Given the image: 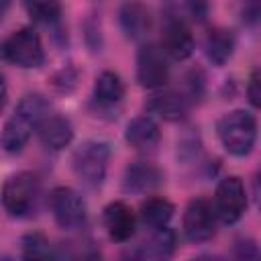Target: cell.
<instances>
[{
  "instance_id": "cell-18",
  "label": "cell",
  "mask_w": 261,
  "mask_h": 261,
  "mask_svg": "<svg viewBox=\"0 0 261 261\" xmlns=\"http://www.w3.org/2000/svg\"><path fill=\"white\" fill-rule=\"evenodd\" d=\"M124 96V86L114 71H102L94 84V98L98 104L112 106Z\"/></svg>"
},
{
  "instance_id": "cell-23",
  "label": "cell",
  "mask_w": 261,
  "mask_h": 261,
  "mask_svg": "<svg viewBox=\"0 0 261 261\" xmlns=\"http://www.w3.org/2000/svg\"><path fill=\"white\" fill-rule=\"evenodd\" d=\"M249 100H251V104L253 106H259V75H257V71L253 73V77H251V82H249Z\"/></svg>"
},
{
  "instance_id": "cell-1",
  "label": "cell",
  "mask_w": 261,
  "mask_h": 261,
  "mask_svg": "<svg viewBox=\"0 0 261 261\" xmlns=\"http://www.w3.org/2000/svg\"><path fill=\"white\" fill-rule=\"evenodd\" d=\"M47 102L41 94H27L18 102L14 114L6 120L0 133V145L8 153H18L27 141L31 139L33 130L39 128L41 120L47 116Z\"/></svg>"
},
{
  "instance_id": "cell-14",
  "label": "cell",
  "mask_w": 261,
  "mask_h": 261,
  "mask_svg": "<svg viewBox=\"0 0 261 261\" xmlns=\"http://www.w3.org/2000/svg\"><path fill=\"white\" fill-rule=\"evenodd\" d=\"M161 181V171L145 161H137L124 171V190L133 194H145L157 188Z\"/></svg>"
},
{
  "instance_id": "cell-16",
  "label": "cell",
  "mask_w": 261,
  "mask_h": 261,
  "mask_svg": "<svg viewBox=\"0 0 261 261\" xmlns=\"http://www.w3.org/2000/svg\"><path fill=\"white\" fill-rule=\"evenodd\" d=\"M147 108L151 112H155L157 116H161L163 120H181L188 114V100L181 94L175 92H163L157 94L149 100Z\"/></svg>"
},
{
  "instance_id": "cell-13",
  "label": "cell",
  "mask_w": 261,
  "mask_h": 261,
  "mask_svg": "<svg viewBox=\"0 0 261 261\" xmlns=\"http://www.w3.org/2000/svg\"><path fill=\"white\" fill-rule=\"evenodd\" d=\"M39 137L47 149L59 151L71 143L73 128H71L69 120L63 116H45L39 124Z\"/></svg>"
},
{
  "instance_id": "cell-6",
  "label": "cell",
  "mask_w": 261,
  "mask_h": 261,
  "mask_svg": "<svg viewBox=\"0 0 261 261\" xmlns=\"http://www.w3.org/2000/svg\"><path fill=\"white\" fill-rule=\"evenodd\" d=\"M247 208V194L245 186L237 175H228L220 179L214 194V212L224 224L237 222Z\"/></svg>"
},
{
  "instance_id": "cell-21",
  "label": "cell",
  "mask_w": 261,
  "mask_h": 261,
  "mask_svg": "<svg viewBox=\"0 0 261 261\" xmlns=\"http://www.w3.org/2000/svg\"><path fill=\"white\" fill-rule=\"evenodd\" d=\"M24 8L35 22L51 24L61 16L59 0H24Z\"/></svg>"
},
{
  "instance_id": "cell-15",
  "label": "cell",
  "mask_w": 261,
  "mask_h": 261,
  "mask_svg": "<svg viewBox=\"0 0 261 261\" xmlns=\"http://www.w3.org/2000/svg\"><path fill=\"white\" fill-rule=\"evenodd\" d=\"M126 141L139 149V151H149L159 143V126L153 118L149 116H137L128 122L126 126Z\"/></svg>"
},
{
  "instance_id": "cell-3",
  "label": "cell",
  "mask_w": 261,
  "mask_h": 261,
  "mask_svg": "<svg viewBox=\"0 0 261 261\" xmlns=\"http://www.w3.org/2000/svg\"><path fill=\"white\" fill-rule=\"evenodd\" d=\"M108 159H110L108 143L86 141L75 149L71 163H73V171L82 184H86L88 188H98L104 181Z\"/></svg>"
},
{
  "instance_id": "cell-5",
  "label": "cell",
  "mask_w": 261,
  "mask_h": 261,
  "mask_svg": "<svg viewBox=\"0 0 261 261\" xmlns=\"http://www.w3.org/2000/svg\"><path fill=\"white\" fill-rule=\"evenodd\" d=\"M37 196V177L29 171H20L10 175L2 186V204L8 214L22 216L31 210Z\"/></svg>"
},
{
  "instance_id": "cell-10",
  "label": "cell",
  "mask_w": 261,
  "mask_h": 261,
  "mask_svg": "<svg viewBox=\"0 0 261 261\" xmlns=\"http://www.w3.org/2000/svg\"><path fill=\"white\" fill-rule=\"evenodd\" d=\"M104 226L112 241L124 243L135 234L137 228V216L133 208L124 202H110L104 208Z\"/></svg>"
},
{
  "instance_id": "cell-12",
  "label": "cell",
  "mask_w": 261,
  "mask_h": 261,
  "mask_svg": "<svg viewBox=\"0 0 261 261\" xmlns=\"http://www.w3.org/2000/svg\"><path fill=\"white\" fill-rule=\"evenodd\" d=\"M161 41H163V53H167L177 61L190 57L194 51V37L190 29L186 27L184 20H177V18H171L165 22Z\"/></svg>"
},
{
  "instance_id": "cell-2",
  "label": "cell",
  "mask_w": 261,
  "mask_h": 261,
  "mask_svg": "<svg viewBox=\"0 0 261 261\" xmlns=\"http://www.w3.org/2000/svg\"><path fill=\"white\" fill-rule=\"evenodd\" d=\"M222 147L237 157L249 155L257 139V120L247 110H230L216 124Z\"/></svg>"
},
{
  "instance_id": "cell-22",
  "label": "cell",
  "mask_w": 261,
  "mask_h": 261,
  "mask_svg": "<svg viewBox=\"0 0 261 261\" xmlns=\"http://www.w3.org/2000/svg\"><path fill=\"white\" fill-rule=\"evenodd\" d=\"M22 255L27 259H47V257H51L49 241L39 232L27 234L22 239Z\"/></svg>"
},
{
  "instance_id": "cell-11",
  "label": "cell",
  "mask_w": 261,
  "mask_h": 261,
  "mask_svg": "<svg viewBox=\"0 0 261 261\" xmlns=\"http://www.w3.org/2000/svg\"><path fill=\"white\" fill-rule=\"evenodd\" d=\"M120 27L124 31V35L128 39H145L151 33L153 27V18H151V10L139 2V0H126L120 8Z\"/></svg>"
},
{
  "instance_id": "cell-24",
  "label": "cell",
  "mask_w": 261,
  "mask_h": 261,
  "mask_svg": "<svg viewBox=\"0 0 261 261\" xmlns=\"http://www.w3.org/2000/svg\"><path fill=\"white\" fill-rule=\"evenodd\" d=\"M4 100H6V82H4V75L0 73V108L4 106Z\"/></svg>"
},
{
  "instance_id": "cell-20",
  "label": "cell",
  "mask_w": 261,
  "mask_h": 261,
  "mask_svg": "<svg viewBox=\"0 0 261 261\" xmlns=\"http://www.w3.org/2000/svg\"><path fill=\"white\" fill-rule=\"evenodd\" d=\"M175 249V234L169 228H157V232L153 234V239L141 247L139 257L143 259H165L173 253Z\"/></svg>"
},
{
  "instance_id": "cell-17",
  "label": "cell",
  "mask_w": 261,
  "mask_h": 261,
  "mask_svg": "<svg viewBox=\"0 0 261 261\" xmlns=\"http://www.w3.org/2000/svg\"><path fill=\"white\" fill-rule=\"evenodd\" d=\"M141 222L153 230L167 226V222L173 216V204L165 198H149L147 202H143L141 206Z\"/></svg>"
},
{
  "instance_id": "cell-19",
  "label": "cell",
  "mask_w": 261,
  "mask_h": 261,
  "mask_svg": "<svg viewBox=\"0 0 261 261\" xmlns=\"http://www.w3.org/2000/svg\"><path fill=\"white\" fill-rule=\"evenodd\" d=\"M232 47H234V39L230 31L214 29L206 37V55L214 65H222L230 57Z\"/></svg>"
},
{
  "instance_id": "cell-7",
  "label": "cell",
  "mask_w": 261,
  "mask_h": 261,
  "mask_svg": "<svg viewBox=\"0 0 261 261\" xmlns=\"http://www.w3.org/2000/svg\"><path fill=\"white\" fill-rule=\"evenodd\" d=\"M51 210L55 222L65 230L80 228L86 222V204L71 188H55L51 192Z\"/></svg>"
},
{
  "instance_id": "cell-9",
  "label": "cell",
  "mask_w": 261,
  "mask_h": 261,
  "mask_svg": "<svg viewBox=\"0 0 261 261\" xmlns=\"http://www.w3.org/2000/svg\"><path fill=\"white\" fill-rule=\"evenodd\" d=\"M169 77V65L163 49L155 45H143L137 53V80L143 88H161Z\"/></svg>"
},
{
  "instance_id": "cell-4",
  "label": "cell",
  "mask_w": 261,
  "mask_h": 261,
  "mask_svg": "<svg viewBox=\"0 0 261 261\" xmlns=\"http://www.w3.org/2000/svg\"><path fill=\"white\" fill-rule=\"evenodd\" d=\"M0 59L18 67H39L45 59L39 35L33 29H18L0 43Z\"/></svg>"
},
{
  "instance_id": "cell-8",
  "label": "cell",
  "mask_w": 261,
  "mask_h": 261,
  "mask_svg": "<svg viewBox=\"0 0 261 261\" xmlns=\"http://www.w3.org/2000/svg\"><path fill=\"white\" fill-rule=\"evenodd\" d=\"M216 212L206 198H194L184 212V234L192 243H204L214 234Z\"/></svg>"
}]
</instances>
